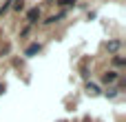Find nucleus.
I'll return each mask as SVG.
<instances>
[{
	"label": "nucleus",
	"instance_id": "obj_1",
	"mask_svg": "<svg viewBox=\"0 0 126 122\" xmlns=\"http://www.w3.org/2000/svg\"><path fill=\"white\" fill-rule=\"evenodd\" d=\"M40 51V44H31L29 49H27V56H33V53H38Z\"/></svg>",
	"mask_w": 126,
	"mask_h": 122
},
{
	"label": "nucleus",
	"instance_id": "obj_2",
	"mask_svg": "<svg viewBox=\"0 0 126 122\" xmlns=\"http://www.w3.org/2000/svg\"><path fill=\"white\" fill-rule=\"evenodd\" d=\"M38 16H40V11H38V9H31V11H29V20H31V22H35V18H38Z\"/></svg>",
	"mask_w": 126,
	"mask_h": 122
},
{
	"label": "nucleus",
	"instance_id": "obj_3",
	"mask_svg": "<svg viewBox=\"0 0 126 122\" xmlns=\"http://www.w3.org/2000/svg\"><path fill=\"white\" fill-rule=\"evenodd\" d=\"M0 91H2V87H0Z\"/></svg>",
	"mask_w": 126,
	"mask_h": 122
}]
</instances>
